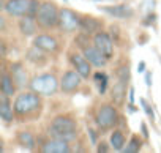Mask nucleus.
<instances>
[{
	"instance_id": "obj_20",
	"label": "nucleus",
	"mask_w": 161,
	"mask_h": 153,
	"mask_svg": "<svg viewBox=\"0 0 161 153\" xmlns=\"http://www.w3.org/2000/svg\"><path fill=\"white\" fill-rule=\"evenodd\" d=\"M11 96H7V95H0V118L3 120V123L10 125L16 120V115H14V107L10 101Z\"/></svg>"
},
{
	"instance_id": "obj_7",
	"label": "nucleus",
	"mask_w": 161,
	"mask_h": 153,
	"mask_svg": "<svg viewBox=\"0 0 161 153\" xmlns=\"http://www.w3.org/2000/svg\"><path fill=\"white\" fill-rule=\"evenodd\" d=\"M82 76H80L74 68L68 69L63 73V76L60 78V90L65 95H73L76 92H79L80 85H82Z\"/></svg>"
},
{
	"instance_id": "obj_10",
	"label": "nucleus",
	"mask_w": 161,
	"mask_h": 153,
	"mask_svg": "<svg viewBox=\"0 0 161 153\" xmlns=\"http://www.w3.org/2000/svg\"><path fill=\"white\" fill-rule=\"evenodd\" d=\"M32 44L38 46L40 49H43V51H46L49 54H58L60 47H62L58 38L54 36V35H49V33H38V35H35Z\"/></svg>"
},
{
	"instance_id": "obj_8",
	"label": "nucleus",
	"mask_w": 161,
	"mask_h": 153,
	"mask_svg": "<svg viewBox=\"0 0 161 153\" xmlns=\"http://www.w3.org/2000/svg\"><path fill=\"white\" fill-rule=\"evenodd\" d=\"M30 0H2V10L10 18H22L29 14Z\"/></svg>"
},
{
	"instance_id": "obj_28",
	"label": "nucleus",
	"mask_w": 161,
	"mask_h": 153,
	"mask_svg": "<svg viewBox=\"0 0 161 153\" xmlns=\"http://www.w3.org/2000/svg\"><path fill=\"white\" fill-rule=\"evenodd\" d=\"M40 3H41V0H30V7H29V14H30V16H35V18H36Z\"/></svg>"
},
{
	"instance_id": "obj_3",
	"label": "nucleus",
	"mask_w": 161,
	"mask_h": 153,
	"mask_svg": "<svg viewBox=\"0 0 161 153\" xmlns=\"http://www.w3.org/2000/svg\"><path fill=\"white\" fill-rule=\"evenodd\" d=\"M29 89L40 93L41 96H52L60 89V79L55 76V73H41L35 74L30 79Z\"/></svg>"
},
{
	"instance_id": "obj_36",
	"label": "nucleus",
	"mask_w": 161,
	"mask_h": 153,
	"mask_svg": "<svg viewBox=\"0 0 161 153\" xmlns=\"http://www.w3.org/2000/svg\"><path fill=\"white\" fill-rule=\"evenodd\" d=\"M137 71H139V73H144V71H145V62H141V63L137 65Z\"/></svg>"
},
{
	"instance_id": "obj_23",
	"label": "nucleus",
	"mask_w": 161,
	"mask_h": 153,
	"mask_svg": "<svg viewBox=\"0 0 161 153\" xmlns=\"http://www.w3.org/2000/svg\"><path fill=\"white\" fill-rule=\"evenodd\" d=\"M109 144H111V147H112L115 151H123V148H125V134H123V131L114 129V131L111 133Z\"/></svg>"
},
{
	"instance_id": "obj_14",
	"label": "nucleus",
	"mask_w": 161,
	"mask_h": 153,
	"mask_svg": "<svg viewBox=\"0 0 161 153\" xmlns=\"http://www.w3.org/2000/svg\"><path fill=\"white\" fill-rule=\"evenodd\" d=\"M38 150L43 153H69L71 147H69V142H66V140L49 137L40 145Z\"/></svg>"
},
{
	"instance_id": "obj_32",
	"label": "nucleus",
	"mask_w": 161,
	"mask_h": 153,
	"mask_svg": "<svg viewBox=\"0 0 161 153\" xmlns=\"http://www.w3.org/2000/svg\"><path fill=\"white\" fill-rule=\"evenodd\" d=\"M89 134H90L92 144H97V142H98V136H97V131H95L93 128H89Z\"/></svg>"
},
{
	"instance_id": "obj_19",
	"label": "nucleus",
	"mask_w": 161,
	"mask_h": 153,
	"mask_svg": "<svg viewBox=\"0 0 161 153\" xmlns=\"http://www.w3.org/2000/svg\"><path fill=\"white\" fill-rule=\"evenodd\" d=\"M47 54H49V52H46V51L40 49L38 46L32 44V47L25 52V60H29L32 65H35V66H40V68H41V66H46V65H47V62H49Z\"/></svg>"
},
{
	"instance_id": "obj_27",
	"label": "nucleus",
	"mask_w": 161,
	"mask_h": 153,
	"mask_svg": "<svg viewBox=\"0 0 161 153\" xmlns=\"http://www.w3.org/2000/svg\"><path fill=\"white\" fill-rule=\"evenodd\" d=\"M93 43V40L90 41V35H87V33H84V32H80L79 30V33L76 35V38H74V44L82 51L84 47H87L89 44H92Z\"/></svg>"
},
{
	"instance_id": "obj_33",
	"label": "nucleus",
	"mask_w": 161,
	"mask_h": 153,
	"mask_svg": "<svg viewBox=\"0 0 161 153\" xmlns=\"http://www.w3.org/2000/svg\"><path fill=\"white\" fill-rule=\"evenodd\" d=\"M128 100H130L131 104L134 103V89L133 87H130V90H128Z\"/></svg>"
},
{
	"instance_id": "obj_1",
	"label": "nucleus",
	"mask_w": 161,
	"mask_h": 153,
	"mask_svg": "<svg viewBox=\"0 0 161 153\" xmlns=\"http://www.w3.org/2000/svg\"><path fill=\"white\" fill-rule=\"evenodd\" d=\"M13 107H14L16 120L19 123H25V122L38 120L41 117L44 103H43V98L40 93L29 89V90H24L19 95H16V98L13 101Z\"/></svg>"
},
{
	"instance_id": "obj_22",
	"label": "nucleus",
	"mask_w": 161,
	"mask_h": 153,
	"mask_svg": "<svg viewBox=\"0 0 161 153\" xmlns=\"http://www.w3.org/2000/svg\"><path fill=\"white\" fill-rule=\"evenodd\" d=\"M16 140H18V144H19L22 148H25V150H35L36 145H38L35 136H33L30 131H25V129H21V131L16 133Z\"/></svg>"
},
{
	"instance_id": "obj_21",
	"label": "nucleus",
	"mask_w": 161,
	"mask_h": 153,
	"mask_svg": "<svg viewBox=\"0 0 161 153\" xmlns=\"http://www.w3.org/2000/svg\"><path fill=\"white\" fill-rule=\"evenodd\" d=\"M125 98H126V84L122 81H117L114 84V87L111 89V101L117 107H120V106H123Z\"/></svg>"
},
{
	"instance_id": "obj_24",
	"label": "nucleus",
	"mask_w": 161,
	"mask_h": 153,
	"mask_svg": "<svg viewBox=\"0 0 161 153\" xmlns=\"http://www.w3.org/2000/svg\"><path fill=\"white\" fill-rule=\"evenodd\" d=\"M115 76H117V81H122L128 85V82L131 81V69H130V63L123 62L117 66L115 69Z\"/></svg>"
},
{
	"instance_id": "obj_5",
	"label": "nucleus",
	"mask_w": 161,
	"mask_h": 153,
	"mask_svg": "<svg viewBox=\"0 0 161 153\" xmlns=\"http://www.w3.org/2000/svg\"><path fill=\"white\" fill-rule=\"evenodd\" d=\"M120 120L122 118H120V114H119L115 104H109V103L101 104L95 114V123L98 126L100 134H103L109 129H114Z\"/></svg>"
},
{
	"instance_id": "obj_2",
	"label": "nucleus",
	"mask_w": 161,
	"mask_h": 153,
	"mask_svg": "<svg viewBox=\"0 0 161 153\" xmlns=\"http://www.w3.org/2000/svg\"><path fill=\"white\" fill-rule=\"evenodd\" d=\"M46 133H47L49 137L73 142L79 136V125H77V120L73 115L62 114V115H57V117L52 118V122L49 123V126L46 129Z\"/></svg>"
},
{
	"instance_id": "obj_34",
	"label": "nucleus",
	"mask_w": 161,
	"mask_h": 153,
	"mask_svg": "<svg viewBox=\"0 0 161 153\" xmlns=\"http://www.w3.org/2000/svg\"><path fill=\"white\" fill-rule=\"evenodd\" d=\"M150 81H152V74H150V73H147V74H145V84H147V87H150V85H152V82H150Z\"/></svg>"
},
{
	"instance_id": "obj_29",
	"label": "nucleus",
	"mask_w": 161,
	"mask_h": 153,
	"mask_svg": "<svg viewBox=\"0 0 161 153\" xmlns=\"http://www.w3.org/2000/svg\"><path fill=\"white\" fill-rule=\"evenodd\" d=\"M141 104H142V107H144V111H145V114L148 115V118L150 120H155V114H153V109H152V106L144 100V98H141Z\"/></svg>"
},
{
	"instance_id": "obj_4",
	"label": "nucleus",
	"mask_w": 161,
	"mask_h": 153,
	"mask_svg": "<svg viewBox=\"0 0 161 153\" xmlns=\"http://www.w3.org/2000/svg\"><path fill=\"white\" fill-rule=\"evenodd\" d=\"M58 18H60V8L52 0H41L38 13H36V21L40 29L43 30H52L58 27Z\"/></svg>"
},
{
	"instance_id": "obj_9",
	"label": "nucleus",
	"mask_w": 161,
	"mask_h": 153,
	"mask_svg": "<svg viewBox=\"0 0 161 153\" xmlns=\"http://www.w3.org/2000/svg\"><path fill=\"white\" fill-rule=\"evenodd\" d=\"M68 57H69V62H71V65H73V68L82 76L84 79H89L90 76H92V63L86 58V55L82 54V51L80 52H76V51H71L69 54H68Z\"/></svg>"
},
{
	"instance_id": "obj_31",
	"label": "nucleus",
	"mask_w": 161,
	"mask_h": 153,
	"mask_svg": "<svg viewBox=\"0 0 161 153\" xmlns=\"http://www.w3.org/2000/svg\"><path fill=\"white\" fill-rule=\"evenodd\" d=\"M141 134H142L144 139H148V128H147V125L144 122L141 123Z\"/></svg>"
},
{
	"instance_id": "obj_30",
	"label": "nucleus",
	"mask_w": 161,
	"mask_h": 153,
	"mask_svg": "<svg viewBox=\"0 0 161 153\" xmlns=\"http://www.w3.org/2000/svg\"><path fill=\"white\" fill-rule=\"evenodd\" d=\"M109 145H111V144H106V142L101 140L100 144H97V151H98V153H108V151L112 148V147H109Z\"/></svg>"
},
{
	"instance_id": "obj_12",
	"label": "nucleus",
	"mask_w": 161,
	"mask_h": 153,
	"mask_svg": "<svg viewBox=\"0 0 161 153\" xmlns=\"http://www.w3.org/2000/svg\"><path fill=\"white\" fill-rule=\"evenodd\" d=\"M92 40H93V44L106 55V58L108 60H111L112 57H114V40H112V36H111V33H108V32H100V33H97V35H93L92 36Z\"/></svg>"
},
{
	"instance_id": "obj_35",
	"label": "nucleus",
	"mask_w": 161,
	"mask_h": 153,
	"mask_svg": "<svg viewBox=\"0 0 161 153\" xmlns=\"http://www.w3.org/2000/svg\"><path fill=\"white\" fill-rule=\"evenodd\" d=\"M2 57L3 58L7 57V43L5 41H2Z\"/></svg>"
},
{
	"instance_id": "obj_6",
	"label": "nucleus",
	"mask_w": 161,
	"mask_h": 153,
	"mask_svg": "<svg viewBox=\"0 0 161 153\" xmlns=\"http://www.w3.org/2000/svg\"><path fill=\"white\" fill-rule=\"evenodd\" d=\"M79 24H80V14L76 13L71 8H60V18H58V30L62 33H74L79 30Z\"/></svg>"
},
{
	"instance_id": "obj_18",
	"label": "nucleus",
	"mask_w": 161,
	"mask_h": 153,
	"mask_svg": "<svg viewBox=\"0 0 161 153\" xmlns=\"http://www.w3.org/2000/svg\"><path fill=\"white\" fill-rule=\"evenodd\" d=\"M18 90H19V89H18L14 79H13L10 69L3 68V69H2V76H0V92H2L3 95H7V96H11V98H13Z\"/></svg>"
},
{
	"instance_id": "obj_25",
	"label": "nucleus",
	"mask_w": 161,
	"mask_h": 153,
	"mask_svg": "<svg viewBox=\"0 0 161 153\" xmlns=\"http://www.w3.org/2000/svg\"><path fill=\"white\" fill-rule=\"evenodd\" d=\"M93 82L98 85V93L100 95H104L106 93V89H108V82H109V78L104 71H97L93 74Z\"/></svg>"
},
{
	"instance_id": "obj_13",
	"label": "nucleus",
	"mask_w": 161,
	"mask_h": 153,
	"mask_svg": "<svg viewBox=\"0 0 161 153\" xmlns=\"http://www.w3.org/2000/svg\"><path fill=\"white\" fill-rule=\"evenodd\" d=\"M10 73H11V76H13V79H14V82H16L19 90H24L25 87H29L30 78H29L27 68L24 66L22 62H13L10 65Z\"/></svg>"
},
{
	"instance_id": "obj_17",
	"label": "nucleus",
	"mask_w": 161,
	"mask_h": 153,
	"mask_svg": "<svg viewBox=\"0 0 161 153\" xmlns=\"http://www.w3.org/2000/svg\"><path fill=\"white\" fill-rule=\"evenodd\" d=\"M18 29H19L21 35L27 38V36H35V35H38V29H40V25H38V21H36L35 16L25 14V16L19 18Z\"/></svg>"
},
{
	"instance_id": "obj_16",
	"label": "nucleus",
	"mask_w": 161,
	"mask_h": 153,
	"mask_svg": "<svg viewBox=\"0 0 161 153\" xmlns=\"http://www.w3.org/2000/svg\"><path fill=\"white\" fill-rule=\"evenodd\" d=\"M82 54L86 55V58L95 66V68H104L106 65H108V58H106V55L92 43V44H89L87 47H84L82 49Z\"/></svg>"
},
{
	"instance_id": "obj_11",
	"label": "nucleus",
	"mask_w": 161,
	"mask_h": 153,
	"mask_svg": "<svg viewBox=\"0 0 161 153\" xmlns=\"http://www.w3.org/2000/svg\"><path fill=\"white\" fill-rule=\"evenodd\" d=\"M79 30L84 32L90 36L100 33L104 30V21L90 14H80V24H79Z\"/></svg>"
},
{
	"instance_id": "obj_26",
	"label": "nucleus",
	"mask_w": 161,
	"mask_h": 153,
	"mask_svg": "<svg viewBox=\"0 0 161 153\" xmlns=\"http://www.w3.org/2000/svg\"><path fill=\"white\" fill-rule=\"evenodd\" d=\"M141 148H142V139L137 134H133L131 139H130V142L123 148V151L125 153H137V151H141Z\"/></svg>"
},
{
	"instance_id": "obj_15",
	"label": "nucleus",
	"mask_w": 161,
	"mask_h": 153,
	"mask_svg": "<svg viewBox=\"0 0 161 153\" xmlns=\"http://www.w3.org/2000/svg\"><path fill=\"white\" fill-rule=\"evenodd\" d=\"M100 11L115 19H130L134 16V10L130 5H106V7H100Z\"/></svg>"
}]
</instances>
